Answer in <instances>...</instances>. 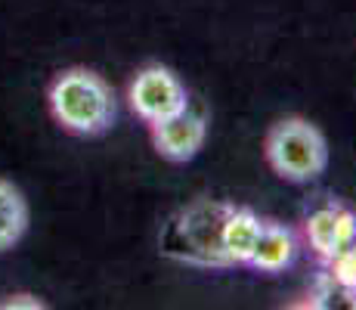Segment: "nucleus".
<instances>
[{
    "mask_svg": "<svg viewBox=\"0 0 356 310\" xmlns=\"http://www.w3.org/2000/svg\"><path fill=\"white\" fill-rule=\"evenodd\" d=\"M229 205L198 199L186 205L180 215L164 224L159 248L164 258L180 261L189 267H229L223 251V224H227Z\"/></svg>",
    "mask_w": 356,
    "mask_h": 310,
    "instance_id": "nucleus-1",
    "label": "nucleus"
},
{
    "mask_svg": "<svg viewBox=\"0 0 356 310\" xmlns=\"http://www.w3.org/2000/svg\"><path fill=\"white\" fill-rule=\"evenodd\" d=\"M47 102L59 127L78 137H97L115 118L112 91L90 68L59 72L47 91Z\"/></svg>",
    "mask_w": 356,
    "mask_h": 310,
    "instance_id": "nucleus-2",
    "label": "nucleus"
},
{
    "mask_svg": "<svg viewBox=\"0 0 356 310\" xmlns=\"http://www.w3.org/2000/svg\"><path fill=\"white\" fill-rule=\"evenodd\" d=\"M266 162L279 177L291 183H307L325 171V140L310 121L285 118L266 134Z\"/></svg>",
    "mask_w": 356,
    "mask_h": 310,
    "instance_id": "nucleus-3",
    "label": "nucleus"
},
{
    "mask_svg": "<svg viewBox=\"0 0 356 310\" xmlns=\"http://www.w3.org/2000/svg\"><path fill=\"white\" fill-rule=\"evenodd\" d=\"M127 100H130V109L146 124H155L189 106L186 87L164 65H149L143 72H136V78L130 81Z\"/></svg>",
    "mask_w": 356,
    "mask_h": 310,
    "instance_id": "nucleus-4",
    "label": "nucleus"
},
{
    "mask_svg": "<svg viewBox=\"0 0 356 310\" xmlns=\"http://www.w3.org/2000/svg\"><path fill=\"white\" fill-rule=\"evenodd\" d=\"M304 239L323 264H334L356 242V215L344 205H323L304 220Z\"/></svg>",
    "mask_w": 356,
    "mask_h": 310,
    "instance_id": "nucleus-5",
    "label": "nucleus"
},
{
    "mask_svg": "<svg viewBox=\"0 0 356 310\" xmlns=\"http://www.w3.org/2000/svg\"><path fill=\"white\" fill-rule=\"evenodd\" d=\"M152 127V143L155 149L170 158V162H189L204 143V134H208V124H204V115L193 112V109H180V112L168 115V118L149 124Z\"/></svg>",
    "mask_w": 356,
    "mask_h": 310,
    "instance_id": "nucleus-6",
    "label": "nucleus"
},
{
    "mask_svg": "<svg viewBox=\"0 0 356 310\" xmlns=\"http://www.w3.org/2000/svg\"><path fill=\"white\" fill-rule=\"evenodd\" d=\"M298 254V239L289 226H279L273 220H264L260 226V236H257V245L248 258V267H254L260 273H279L294 261Z\"/></svg>",
    "mask_w": 356,
    "mask_h": 310,
    "instance_id": "nucleus-7",
    "label": "nucleus"
},
{
    "mask_svg": "<svg viewBox=\"0 0 356 310\" xmlns=\"http://www.w3.org/2000/svg\"><path fill=\"white\" fill-rule=\"evenodd\" d=\"M260 220L254 211L248 208H232L229 205V215H227V224H223V251H227V261L229 267L236 264H245L248 267V258L257 245V236H260Z\"/></svg>",
    "mask_w": 356,
    "mask_h": 310,
    "instance_id": "nucleus-8",
    "label": "nucleus"
},
{
    "mask_svg": "<svg viewBox=\"0 0 356 310\" xmlns=\"http://www.w3.org/2000/svg\"><path fill=\"white\" fill-rule=\"evenodd\" d=\"M29 230V202L22 189L0 177V251H10Z\"/></svg>",
    "mask_w": 356,
    "mask_h": 310,
    "instance_id": "nucleus-9",
    "label": "nucleus"
},
{
    "mask_svg": "<svg viewBox=\"0 0 356 310\" xmlns=\"http://www.w3.org/2000/svg\"><path fill=\"white\" fill-rule=\"evenodd\" d=\"M307 307H319V310H356V286L344 282L338 273L328 267L323 277L316 279L310 292Z\"/></svg>",
    "mask_w": 356,
    "mask_h": 310,
    "instance_id": "nucleus-10",
    "label": "nucleus"
},
{
    "mask_svg": "<svg viewBox=\"0 0 356 310\" xmlns=\"http://www.w3.org/2000/svg\"><path fill=\"white\" fill-rule=\"evenodd\" d=\"M328 267H332V270L338 273V277L344 279V282H350V286H356V242H353V248L344 254V258H338L334 264H328Z\"/></svg>",
    "mask_w": 356,
    "mask_h": 310,
    "instance_id": "nucleus-11",
    "label": "nucleus"
},
{
    "mask_svg": "<svg viewBox=\"0 0 356 310\" xmlns=\"http://www.w3.org/2000/svg\"><path fill=\"white\" fill-rule=\"evenodd\" d=\"M0 307H31V310H40L47 304L40 298H34V295H6V298L0 301Z\"/></svg>",
    "mask_w": 356,
    "mask_h": 310,
    "instance_id": "nucleus-12",
    "label": "nucleus"
}]
</instances>
